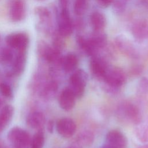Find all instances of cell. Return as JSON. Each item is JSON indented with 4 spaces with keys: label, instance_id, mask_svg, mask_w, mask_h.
I'll list each match as a JSON object with an SVG mask.
<instances>
[{
    "label": "cell",
    "instance_id": "cell-3",
    "mask_svg": "<svg viewBox=\"0 0 148 148\" xmlns=\"http://www.w3.org/2000/svg\"><path fill=\"white\" fill-rule=\"evenodd\" d=\"M102 80L108 86L116 89L124 84L126 76L123 71L119 68H108Z\"/></svg>",
    "mask_w": 148,
    "mask_h": 148
},
{
    "label": "cell",
    "instance_id": "cell-12",
    "mask_svg": "<svg viewBox=\"0 0 148 148\" xmlns=\"http://www.w3.org/2000/svg\"><path fill=\"white\" fill-rule=\"evenodd\" d=\"M76 99L73 92L67 87L61 92L59 96L60 106L64 110L69 111L74 108Z\"/></svg>",
    "mask_w": 148,
    "mask_h": 148
},
{
    "label": "cell",
    "instance_id": "cell-24",
    "mask_svg": "<svg viewBox=\"0 0 148 148\" xmlns=\"http://www.w3.org/2000/svg\"><path fill=\"white\" fill-rule=\"evenodd\" d=\"M45 144V135L43 132L39 130L36 132L32 139L29 145L30 148H43Z\"/></svg>",
    "mask_w": 148,
    "mask_h": 148
},
{
    "label": "cell",
    "instance_id": "cell-10",
    "mask_svg": "<svg viewBox=\"0 0 148 148\" xmlns=\"http://www.w3.org/2000/svg\"><path fill=\"white\" fill-rule=\"evenodd\" d=\"M106 145L113 148H125L127 145V139L121 131L112 130L106 135Z\"/></svg>",
    "mask_w": 148,
    "mask_h": 148
},
{
    "label": "cell",
    "instance_id": "cell-29",
    "mask_svg": "<svg viewBox=\"0 0 148 148\" xmlns=\"http://www.w3.org/2000/svg\"><path fill=\"white\" fill-rule=\"evenodd\" d=\"M138 91L141 94L148 92V79L147 78L144 77L140 79L138 86Z\"/></svg>",
    "mask_w": 148,
    "mask_h": 148
},
{
    "label": "cell",
    "instance_id": "cell-9",
    "mask_svg": "<svg viewBox=\"0 0 148 148\" xmlns=\"http://www.w3.org/2000/svg\"><path fill=\"white\" fill-rule=\"evenodd\" d=\"M38 52L40 56L47 62L60 65L62 58L60 55L61 51L54 47H50L45 43H42L38 47Z\"/></svg>",
    "mask_w": 148,
    "mask_h": 148
},
{
    "label": "cell",
    "instance_id": "cell-2",
    "mask_svg": "<svg viewBox=\"0 0 148 148\" xmlns=\"http://www.w3.org/2000/svg\"><path fill=\"white\" fill-rule=\"evenodd\" d=\"M7 138L13 148H28L31 139L29 133L18 127L10 129L7 134Z\"/></svg>",
    "mask_w": 148,
    "mask_h": 148
},
{
    "label": "cell",
    "instance_id": "cell-18",
    "mask_svg": "<svg viewBox=\"0 0 148 148\" xmlns=\"http://www.w3.org/2000/svg\"><path fill=\"white\" fill-rule=\"evenodd\" d=\"M14 108L10 105H6L0 110V134L8 126L12 119Z\"/></svg>",
    "mask_w": 148,
    "mask_h": 148
},
{
    "label": "cell",
    "instance_id": "cell-5",
    "mask_svg": "<svg viewBox=\"0 0 148 148\" xmlns=\"http://www.w3.org/2000/svg\"><path fill=\"white\" fill-rule=\"evenodd\" d=\"M73 27L68 9H61L58 17V34L62 37H68L72 34Z\"/></svg>",
    "mask_w": 148,
    "mask_h": 148
},
{
    "label": "cell",
    "instance_id": "cell-4",
    "mask_svg": "<svg viewBox=\"0 0 148 148\" xmlns=\"http://www.w3.org/2000/svg\"><path fill=\"white\" fill-rule=\"evenodd\" d=\"M29 37L24 32H14L6 38L8 46L17 51H26L29 45Z\"/></svg>",
    "mask_w": 148,
    "mask_h": 148
},
{
    "label": "cell",
    "instance_id": "cell-17",
    "mask_svg": "<svg viewBox=\"0 0 148 148\" xmlns=\"http://www.w3.org/2000/svg\"><path fill=\"white\" fill-rule=\"evenodd\" d=\"M78 58L73 53H68L62 57L60 65L66 72H73L78 65Z\"/></svg>",
    "mask_w": 148,
    "mask_h": 148
},
{
    "label": "cell",
    "instance_id": "cell-38",
    "mask_svg": "<svg viewBox=\"0 0 148 148\" xmlns=\"http://www.w3.org/2000/svg\"><path fill=\"white\" fill-rule=\"evenodd\" d=\"M0 148H2V145L0 144Z\"/></svg>",
    "mask_w": 148,
    "mask_h": 148
},
{
    "label": "cell",
    "instance_id": "cell-13",
    "mask_svg": "<svg viewBox=\"0 0 148 148\" xmlns=\"http://www.w3.org/2000/svg\"><path fill=\"white\" fill-rule=\"evenodd\" d=\"M115 42L117 48L123 54L133 58L138 57V53L134 45L125 37L118 36Z\"/></svg>",
    "mask_w": 148,
    "mask_h": 148
},
{
    "label": "cell",
    "instance_id": "cell-28",
    "mask_svg": "<svg viewBox=\"0 0 148 148\" xmlns=\"http://www.w3.org/2000/svg\"><path fill=\"white\" fill-rule=\"evenodd\" d=\"M0 94L7 98L13 97V90L10 86L6 83H0Z\"/></svg>",
    "mask_w": 148,
    "mask_h": 148
},
{
    "label": "cell",
    "instance_id": "cell-34",
    "mask_svg": "<svg viewBox=\"0 0 148 148\" xmlns=\"http://www.w3.org/2000/svg\"><path fill=\"white\" fill-rule=\"evenodd\" d=\"M69 148H82V147L78 145H75L71 146Z\"/></svg>",
    "mask_w": 148,
    "mask_h": 148
},
{
    "label": "cell",
    "instance_id": "cell-37",
    "mask_svg": "<svg viewBox=\"0 0 148 148\" xmlns=\"http://www.w3.org/2000/svg\"><path fill=\"white\" fill-rule=\"evenodd\" d=\"M139 148H148V146H143V147H139Z\"/></svg>",
    "mask_w": 148,
    "mask_h": 148
},
{
    "label": "cell",
    "instance_id": "cell-31",
    "mask_svg": "<svg viewBox=\"0 0 148 148\" xmlns=\"http://www.w3.org/2000/svg\"><path fill=\"white\" fill-rule=\"evenodd\" d=\"M97 1L99 5L105 8L110 5L114 2V0H97Z\"/></svg>",
    "mask_w": 148,
    "mask_h": 148
},
{
    "label": "cell",
    "instance_id": "cell-19",
    "mask_svg": "<svg viewBox=\"0 0 148 148\" xmlns=\"http://www.w3.org/2000/svg\"><path fill=\"white\" fill-rule=\"evenodd\" d=\"M88 39L92 46L97 50L104 47L108 42L107 35L102 31H94Z\"/></svg>",
    "mask_w": 148,
    "mask_h": 148
},
{
    "label": "cell",
    "instance_id": "cell-26",
    "mask_svg": "<svg viewBox=\"0 0 148 148\" xmlns=\"http://www.w3.org/2000/svg\"><path fill=\"white\" fill-rule=\"evenodd\" d=\"M135 135L139 140L142 142H148V126L146 125L138 124L135 128Z\"/></svg>",
    "mask_w": 148,
    "mask_h": 148
},
{
    "label": "cell",
    "instance_id": "cell-33",
    "mask_svg": "<svg viewBox=\"0 0 148 148\" xmlns=\"http://www.w3.org/2000/svg\"><path fill=\"white\" fill-rule=\"evenodd\" d=\"M69 0H60V5L61 6V9H68Z\"/></svg>",
    "mask_w": 148,
    "mask_h": 148
},
{
    "label": "cell",
    "instance_id": "cell-30",
    "mask_svg": "<svg viewBox=\"0 0 148 148\" xmlns=\"http://www.w3.org/2000/svg\"><path fill=\"white\" fill-rule=\"evenodd\" d=\"M127 4V0H116L113 4L114 11L117 13L123 12Z\"/></svg>",
    "mask_w": 148,
    "mask_h": 148
},
{
    "label": "cell",
    "instance_id": "cell-27",
    "mask_svg": "<svg viewBox=\"0 0 148 148\" xmlns=\"http://www.w3.org/2000/svg\"><path fill=\"white\" fill-rule=\"evenodd\" d=\"M87 8V0H75L73 9L75 14L78 16L84 13Z\"/></svg>",
    "mask_w": 148,
    "mask_h": 148
},
{
    "label": "cell",
    "instance_id": "cell-14",
    "mask_svg": "<svg viewBox=\"0 0 148 148\" xmlns=\"http://www.w3.org/2000/svg\"><path fill=\"white\" fill-rule=\"evenodd\" d=\"M26 51H17L12 62L10 74L20 75L24 71L26 64Z\"/></svg>",
    "mask_w": 148,
    "mask_h": 148
},
{
    "label": "cell",
    "instance_id": "cell-25",
    "mask_svg": "<svg viewBox=\"0 0 148 148\" xmlns=\"http://www.w3.org/2000/svg\"><path fill=\"white\" fill-rule=\"evenodd\" d=\"M57 88L58 86L57 83L56 82L52 81L48 83L45 86L42 91H41V94L44 98L49 99L54 95Z\"/></svg>",
    "mask_w": 148,
    "mask_h": 148
},
{
    "label": "cell",
    "instance_id": "cell-35",
    "mask_svg": "<svg viewBox=\"0 0 148 148\" xmlns=\"http://www.w3.org/2000/svg\"><path fill=\"white\" fill-rule=\"evenodd\" d=\"M101 148H113V147H111V146H109V145H106V144H105L103 146H102Z\"/></svg>",
    "mask_w": 148,
    "mask_h": 148
},
{
    "label": "cell",
    "instance_id": "cell-22",
    "mask_svg": "<svg viewBox=\"0 0 148 148\" xmlns=\"http://www.w3.org/2000/svg\"><path fill=\"white\" fill-rule=\"evenodd\" d=\"M94 136L93 134L88 130L80 131V132L77 135L76 137L77 145H79L82 147L83 146H91L94 142Z\"/></svg>",
    "mask_w": 148,
    "mask_h": 148
},
{
    "label": "cell",
    "instance_id": "cell-11",
    "mask_svg": "<svg viewBox=\"0 0 148 148\" xmlns=\"http://www.w3.org/2000/svg\"><path fill=\"white\" fill-rule=\"evenodd\" d=\"M90 68L94 76L98 79L102 80L108 66L103 60L94 56L90 61Z\"/></svg>",
    "mask_w": 148,
    "mask_h": 148
},
{
    "label": "cell",
    "instance_id": "cell-20",
    "mask_svg": "<svg viewBox=\"0 0 148 148\" xmlns=\"http://www.w3.org/2000/svg\"><path fill=\"white\" fill-rule=\"evenodd\" d=\"M90 23L94 31H102L106 26V19L103 13L94 12L90 16Z\"/></svg>",
    "mask_w": 148,
    "mask_h": 148
},
{
    "label": "cell",
    "instance_id": "cell-1",
    "mask_svg": "<svg viewBox=\"0 0 148 148\" xmlns=\"http://www.w3.org/2000/svg\"><path fill=\"white\" fill-rule=\"evenodd\" d=\"M87 81V75L83 69L73 71L69 79L68 87L73 92L76 98H80L84 94Z\"/></svg>",
    "mask_w": 148,
    "mask_h": 148
},
{
    "label": "cell",
    "instance_id": "cell-6",
    "mask_svg": "<svg viewBox=\"0 0 148 148\" xmlns=\"http://www.w3.org/2000/svg\"><path fill=\"white\" fill-rule=\"evenodd\" d=\"M27 5L25 0H11L9 4L10 19L14 23L22 21L26 16Z\"/></svg>",
    "mask_w": 148,
    "mask_h": 148
},
{
    "label": "cell",
    "instance_id": "cell-23",
    "mask_svg": "<svg viewBox=\"0 0 148 148\" xmlns=\"http://www.w3.org/2000/svg\"><path fill=\"white\" fill-rule=\"evenodd\" d=\"M14 57L12 49L10 47H2L0 49V63L2 65L12 64Z\"/></svg>",
    "mask_w": 148,
    "mask_h": 148
},
{
    "label": "cell",
    "instance_id": "cell-15",
    "mask_svg": "<svg viewBox=\"0 0 148 148\" xmlns=\"http://www.w3.org/2000/svg\"><path fill=\"white\" fill-rule=\"evenodd\" d=\"M27 125L33 129H40L45 124L46 120L45 115L40 112L35 111L31 113L27 117Z\"/></svg>",
    "mask_w": 148,
    "mask_h": 148
},
{
    "label": "cell",
    "instance_id": "cell-39",
    "mask_svg": "<svg viewBox=\"0 0 148 148\" xmlns=\"http://www.w3.org/2000/svg\"><path fill=\"white\" fill-rule=\"evenodd\" d=\"M41 1H42V0H41Z\"/></svg>",
    "mask_w": 148,
    "mask_h": 148
},
{
    "label": "cell",
    "instance_id": "cell-16",
    "mask_svg": "<svg viewBox=\"0 0 148 148\" xmlns=\"http://www.w3.org/2000/svg\"><path fill=\"white\" fill-rule=\"evenodd\" d=\"M132 33L138 40L148 39V23L145 20L136 21L132 26Z\"/></svg>",
    "mask_w": 148,
    "mask_h": 148
},
{
    "label": "cell",
    "instance_id": "cell-36",
    "mask_svg": "<svg viewBox=\"0 0 148 148\" xmlns=\"http://www.w3.org/2000/svg\"><path fill=\"white\" fill-rule=\"evenodd\" d=\"M2 99H1V98L0 97V107L1 106V105H2Z\"/></svg>",
    "mask_w": 148,
    "mask_h": 148
},
{
    "label": "cell",
    "instance_id": "cell-8",
    "mask_svg": "<svg viewBox=\"0 0 148 148\" xmlns=\"http://www.w3.org/2000/svg\"><path fill=\"white\" fill-rule=\"evenodd\" d=\"M56 127L58 134L65 138H69L72 136L76 130L75 121L68 117H63L59 119L56 123Z\"/></svg>",
    "mask_w": 148,
    "mask_h": 148
},
{
    "label": "cell",
    "instance_id": "cell-32",
    "mask_svg": "<svg viewBox=\"0 0 148 148\" xmlns=\"http://www.w3.org/2000/svg\"><path fill=\"white\" fill-rule=\"evenodd\" d=\"M54 121L53 120H50L48 121L47 124V129L48 130V131L50 133H52L53 132L54 130Z\"/></svg>",
    "mask_w": 148,
    "mask_h": 148
},
{
    "label": "cell",
    "instance_id": "cell-7",
    "mask_svg": "<svg viewBox=\"0 0 148 148\" xmlns=\"http://www.w3.org/2000/svg\"><path fill=\"white\" fill-rule=\"evenodd\" d=\"M119 112L123 118L128 121L137 125L140 124L141 116L138 108L135 105L125 102L119 108Z\"/></svg>",
    "mask_w": 148,
    "mask_h": 148
},
{
    "label": "cell",
    "instance_id": "cell-21",
    "mask_svg": "<svg viewBox=\"0 0 148 148\" xmlns=\"http://www.w3.org/2000/svg\"><path fill=\"white\" fill-rule=\"evenodd\" d=\"M76 42L80 49L86 54L92 57L95 56L98 50L92 46L88 39L85 38L81 35H77L76 37Z\"/></svg>",
    "mask_w": 148,
    "mask_h": 148
}]
</instances>
